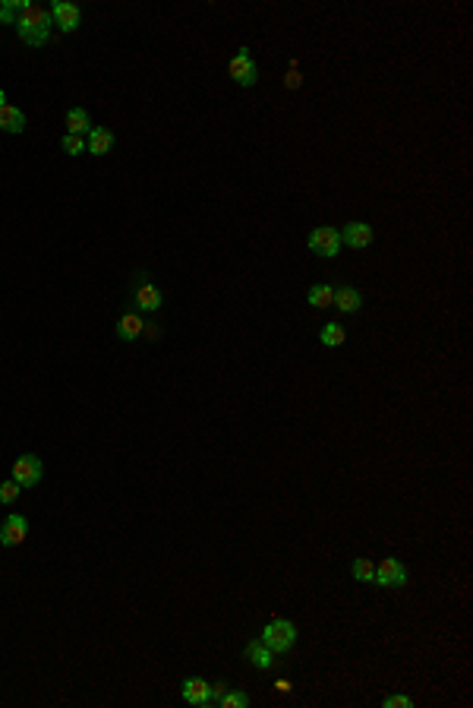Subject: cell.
<instances>
[{
    "mask_svg": "<svg viewBox=\"0 0 473 708\" xmlns=\"http://www.w3.org/2000/svg\"><path fill=\"white\" fill-rule=\"evenodd\" d=\"M332 307H338L341 313H357L360 307H363V298H360L357 288H350V285H341V288H334V300Z\"/></svg>",
    "mask_w": 473,
    "mask_h": 708,
    "instance_id": "5bb4252c",
    "label": "cell"
},
{
    "mask_svg": "<svg viewBox=\"0 0 473 708\" xmlns=\"http://www.w3.org/2000/svg\"><path fill=\"white\" fill-rule=\"evenodd\" d=\"M218 702H221L224 708H246L249 705V696L246 693H231V689H227V693L221 696Z\"/></svg>",
    "mask_w": 473,
    "mask_h": 708,
    "instance_id": "cb8c5ba5",
    "label": "cell"
},
{
    "mask_svg": "<svg viewBox=\"0 0 473 708\" xmlns=\"http://www.w3.org/2000/svg\"><path fill=\"white\" fill-rule=\"evenodd\" d=\"M259 639H262L275 654H284L287 648H294V642H297V626L290 620H272Z\"/></svg>",
    "mask_w": 473,
    "mask_h": 708,
    "instance_id": "3957f363",
    "label": "cell"
},
{
    "mask_svg": "<svg viewBox=\"0 0 473 708\" xmlns=\"http://www.w3.org/2000/svg\"><path fill=\"white\" fill-rule=\"evenodd\" d=\"M25 0H3L0 3V23L3 25H16V19H19V13H23Z\"/></svg>",
    "mask_w": 473,
    "mask_h": 708,
    "instance_id": "ffe728a7",
    "label": "cell"
},
{
    "mask_svg": "<svg viewBox=\"0 0 473 708\" xmlns=\"http://www.w3.org/2000/svg\"><path fill=\"white\" fill-rule=\"evenodd\" d=\"M382 705H385V708H411L413 702H411V696H388Z\"/></svg>",
    "mask_w": 473,
    "mask_h": 708,
    "instance_id": "d4e9b609",
    "label": "cell"
},
{
    "mask_svg": "<svg viewBox=\"0 0 473 708\" xmlns=\"http://www.w3.org/2000/svg\"><path fill=\"white\" fill-rule=\"evenodd\" d=\"M114 149V133H111L108 126H92L89 130V140H86V152H92V155H108V152Z\"/></svg>",
    "mask_w": 473,
    "mask_h": 708,
    "instance_id": "7c38bea8",
    "label": "cell"
},
{
    "mask_svg": "<svg viewBox=\"0 0 473 708\" xmlns=\"http://www.w3.org/2000/svg\"><path fill=\"white\" fill-rule=\"evenodd\" d=\"M19 494H23V487H19V484H16L13 478L0 484V503H3V506L16 503V500H19Z\"/></svg>",
    "mask_w": 473,
    "mask_h": 708,
    "instance_id": "603a6c76",
    "label": "cell"
},
{
    "mask_svg": "<svg viewBox=\"0 0 473 708\" xmlns=\"http://www.w3.org/2000/svg\"><path fill=\"white\" fill-rule=\"evenodd\" d=\"M3 104H7V95H3V89H0V108H3Z\"/></svg>",
    "mask_w": 473,
    "mask_h": 708,
    "instance_id": "f546056e",
    "label": "cell"
},
{
    "mask_svg": "<svg viewBox=\"0 0 473 708\" xmlns=\"http://www.w3.org/2000/svg\"><path fill=\"white\" fill-rule=\"evenodd\" d=\"M142 335H148V339H158V326H148V323H146V332H142Z\"/></svg>",
    "mask_w": 473,
    "mask_h": 708,
    "instance_id": "f1b7e54d",
    "label": "cell"
},
{
    "mask_svg": "<svg viewBox=\"0 0 473 708\" xmlns=\"http://www.w3.org/2000/svg\"><path fill=\"white\" fill-rule=\"evenodd\" d=\"M60 149L67 152V155H73V158H76V155H82V152H86V140H82V136H73V133H67V136H63V140H60Z\"/></svg>",
    "mask_w": 473,
    "mask_h": 708,
    "instance_id": "7402d4cb",
    "label": "cell"
},
{
    "mask_svg": "<svg viewBox=\"0 0 473 708\" xmlns=\"http://www.w3.org/2000/svg\"><path fill=\"white\" fill-rule=\"evenodd\" d=\"M211 696H209V683L202 677H187L183 680V702L189 705H205Z\"/></svg>",
    "mask_w": 473,
    "mask_h": 708,
    "instance_id": "2e32d148",
    "label": "cell"
},
{
    "mask_svg": "<svg viewBox=\"0 0 473 708\" xmlns=\"http://www.w3.org/2000/svg\"><path fill=\"white\" fill-rule=\"evenodd\" d=\"M224 693H227V683H224V680H215V683H209V696H211V699H221Z\"/></svg>",
    "mask_w": 473,
    "mask_h": 708,
    "instance_id": "484cf974",
    "label": "cell"
},
{
    "mask_svg": "<svg viewBox=\"0 0 473 708\" xmlns=\"http://www.w3.org/2000/svg\"><path fill=\"white\" fill-rule=\"evenodd\" d=\"M338 234H341V244L354 247V250H363V247L373 244L376 231H373V225H366V221H347L344 231H338Z\"/></svg>",
    "mask_w": 473,
    "mask_h": 708,
    "instance_id": "ba28073f",
    "label": "cell"
},
{
    "mask_svg": "<svg viewBox=\"0 0 473 708\" xmlns=\"http://www.w3.org/2000/svg\"><path fill=\"white\" fill-rule=\"evenodd\" d=\"M354 575H357L360 582H366V585H376V563L369 557L354 560Z\"/></svg>",
    "mask_w": 473,
    "mask_h": 708,
    "instance_id": "44dd1931",
    "label": "cell"
},
{
    "mask_svg": "<svg viewBox=\"0 0 473 708\" xmlns=\"http://www.w3.org/2000/svg\"><path fill=\"white\" fill-rule=\"evenodd\" d=\"M306 300H310L316 310H328V307H332V300H334V288H332V285H312L310 298H306Z\"/></svg>",
    "mask_w": 473,
    "mask_h": 708,
    "instance_id": "d6986e66",
    "label": "cell"
},
{
    "mask_svg": "<svg viewBox=\"0 0 473 708\" xmlns=\"http://www.w3.org/2000/svg\"><path fill=\"white\" fill-rule=\"evenodd\" d=\"M0 130H3V133H23L25 111L16 108V104H3V108H0Z\"/></svg>",
    "mask_w": 473,
    "mask_h": 708,
    "instance_id": "9a60e30c",
    "label": "cell"
},
{
    "mask_svg": "<svg viewBox=\"0 0 473 708\" xmlns=\"http://www.w3.org/2000/svg\"><path fill=\"white\" fill-rule=\"evenodd\" d=\"M161 304H164L161 288L148 276H136V282H132V307L139 313H155V310H161Z\"/></svg>",
    "mask_w": 473,
    "mask_h": 708,
    "instance_id": "7a4b0ae2",
    "label": "cell"
},
{
    "mask_svg": "<svg viewBox=\"0 0 473 708\" xmlns=\"http://www.w3.org/2000/svg\"><path fill=\"white\" fill-rule=\"evenodd\" d=\"M275 689H278V693H290V680H278V683H275Z\"/></svg>",
    "mask_w": 473,
    "mask_h": 708,
    "instance_id": "83f0119b",
    "label": "cell"
},
{
    "mask_svg": "<svg viewBox=\"0 0 473 708\" xmlns=\"http://www.w3.org/2000/svg\"><path fill=\"white\" fill-rule=\"evenodd\" d=\"M227 73H231V79L237 82V86L249 89L259 82V67L256 60H253V54H249V47H237V54L231 57V63H227Z\"/></svg>",
    "mask_w": 473,
    "mask_h": 708,
    "instance_id": "277c9868",
    "label": "cell"
},
{
    "mask_svg": "<svg viewBox=\"0 0 473 708\" xmlns=\"http://www.w3.org/2000/svg\"><path fill=\"white\" fill-rule=\"evenodd\" d=\"M287 86H290V89H297V86H300V73H297V70H290V73H287Z\"/></svg>",
    "mask_w": 473,
    "mask_h": 708,
    "instance_id": "4316f807",
    "label": "cell"
},
{
    "mask_svg": "<svg viewBox=\"0 0 473 708\" xmlns=\"http://www.w3.org/2000/svg\"><path fill=\"white\" fill-rule=\"evenodd\" d=\"M142 332H146V320H142L139 310H126V313L117 320V339L120 342H136V339H142Z\"/></svg>",
    "mask_w": 473,
    "mask_h": 708,
    "instance_id": "8fae6325",
    "label": "cell"
},
{
    "mask_svg": "<svg viewBox=\"0 0 473 708\" xmlns=\"http://www.w3.org/2000/svg\"><path fill=\"white\" fill-rule=\"evenodd\" d=\"M41 474H45V465H41L38 456H32V452H25V456H19L13 462V472H10V478L19 484V487H38Z\"/></svg>",
    "mask_w": 473,
    "mask_h": 708,
    "instance_id": "5b68a950",
    "label": "cell"
},
{
    "mask_svg": "<svg viewBox=\"0 0 473 708\" xmlns=\"http://www.w3.org/2000/svg\"><path fill=\"white\" fill-rule=\"evenodd\" d=\"M319 342H322L325 348H338V345L347 342V332H344L341 323H325L322 329H319Z\"/></svg>",
    "mask_w": 473,
    "mask_h": 708,
    "instance_id": "ac0fdd59",
    "label": "cell"
},
{
    "mask_svg": "<svg viewBox=\"0 0 473 708\" xmlns=\"http://www.w3.org/2000/svg\"><path fill=\"white\" fill-rule=\"evenodd\" d=\"M25 535H29V522H25L19 512L7 516V522L0 525V544H3V547H19V544L25 541Z\"/></svg>",
    "mask_w": 473,
    "mask_h": 708,
    "instance_id": "30bf717a",
    "label": "cell"
},
{
    "mask_svg": "<svg viewBox=\"0 0 473 708\" xmlns=\"http://www.w3.org/2000/svg\"><path fill=\"white\" fill-rule=\"evenodd\" d=\"M51 19H54V25L60 32H73V29H79V23H82V10H79L76 3L57 0V3H51Z\"/></svg>",
    "mask_w": 473,
    "mask_h": 708,
    "instance_id": "9c48e42d",
    "label": "cell"
},
{
    "mask_svg": "<svg viewBox=\"0 0 473 708\" xmlns=\"http://www.w3.org/2000/svg\"><path fill=\"white\" fill-rule=\"evenodd\" d=\"M407 579H411L407 566L395 557H385L376 566V585H382V588H401V585H407Z\"/></svg>",
    "mask_w": 473,
    "mask_h": 708,
    "instance_id": "8992f818",
    "label": "cell"
},
{
    "mask_svg": "<svg viewBox=\"0 0 473 708\" xmlns=\"http://www.w3.org/2000/svg\"><path fill=\"white\" fill-rule=\"evenodd\" d=\"M310 250L316 253V256H328V260H334L338 253H341V234L334 228H316L310 234Z\"/></svg>",
    "mask_w": 473,
    "mask_h": 708,
    "instance_id": "52a82bcc",
    "label": "cell"
},
{
    "mask_svg": "<svg viewBox=\"0 0 473 708\" xmlns=\"http://www.w3.org/2000/svg\"><path fill=\"white\" fill-rule=\"evenodd\" d=\"M243 654H246V661H249V664H256L259 670H272V667H275V658H278V654H275L272 648L265 645L262 639H256V642H249L246 652H243Z\"/></svg>",
    "mask_w": 473,
    "mask_h": 708,
    "instance_id": "4fadbf2b",
    "label": "cell"
},
{
    "mask_svg": "<svg viewBox=\"0 0 473 708\" xmlns=\"http://www.w3.org/2000/svg\"><path fill=\"white\" fill-rule=\"evenodd\" d=\"M89 130H92V118H89L86 108H70V111H67V133L89 136Z\"/></svg>",
    "mask_w": 473,
    "mask_h": 708,
    "instance_id": "e0dca14e",
    "label": "cell"
},
{
    "mask_svg": "<svg viewBox=\"0 0 473 708\" xmlns=\"http://www.w3.org/2000/svg\"><path fill=\"white\" fill-rule=\"evenodd\" d=\"M51 25H54L51 10L41 7V3H35V0H25L23 13H19V19H16V35H19L25 45L41 47V45H47V38H51Z\"/></svg>",
    "mask_w": 473,
    "mask_h": 708,
    "instance_id": "6da1fadb",
    "label": "cell"
}]
</instances>
